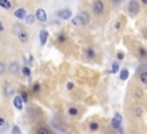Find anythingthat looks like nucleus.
Here are the masks:
<instances>
[{
  "label": "nucleus",
  "mask_w": 147,
  "mask_h": 134,
  "mask_svg": "<svg viewBox=\"0 0 147 134\" xmlns=\"http://www.w3.org/2000/svg\"><path fill=\"white\" fill-rule=\"evenodd\" d=\"M81 18H82V20H83V23H84V24L89 23V21H90V16H89V14H88L86 12H82V13H81Z\"/></svg>",
  "instance_id": "nucleus-13"
},
{
  "label": "nucleus",
  "mask_w": 147,
  "mask_h": 134,
  "mask_svg": "<svg viewBox=\"0 0 147 134\" xmlns=\"http://www.w3.org/2000/svg\"><path fill=\"white\" fill-rule=\"evenodd\" d=\"M19 62H16V61H13V62H11L9 64V71L12 72V73H17L19 72Z\"/></svg>",
  "instance_id": "nucleus-10"
},
{
  "label": "nucleus",
  "mask_w": 147,
  "mask_h": 134,
  "mask_svg": "<svg viewBox=\"0 0 147 134\" xmlns=\"http://www.w3.org/2000/svg\"><path fill=\"white\" fill-rule=\"evenodd\" d=\"M22 98H23L24 102H28V97H27V94H25V93L22 94Z\"/></svg>",
  "instance_id": "nucleus-29"
},
{
  "label": "nucleus",
  "mask_w": 147,
  "mask_h": 134,
  "mask_svg": "<svg viewBox=\"0 0 147 134\" xmlns=\"http://www.w3.org/2000/svg\"><path fill=\"white\" fill-rule=\"evenodd\" d=\"M69 114L72 116V117H75V116L78 114V110H77L76 108H70V109H69Z\"/></svg>",
  "instance_id": "nucleus-15"
},
{
  "label": "nucleus",
  "mask_w": 147,
  "mask_h": 134,
  "mask_svg": "<svg viewBox=\"0 0 147 134\" xmlns=\"http://www.w3.org/2000/svg\"><path fill=\"white\" fill-rule=\"evenodd\" d=\"M93 12L97 15H99V14H101L104 12V4H102V1H100V0L94 1V4H93Z\"/></svg>",
  "instance_id": "nucleus-2"
},
{
  "label": "nucleus",
  "mask_w": 147,
  "mask_h": 134,
  "mask_svg": "<svg viewBox=\"0 0 147 134\" xmlns=\"http://www.w3.org/2000/svg\"><path fill=\"white\" fill-rule=\"evenodd\" d=\"M14 132L15 134H20V129H17V127H14Z\"/></svg>",
  "instance_id": "nucleus-32"
},
{
  "label": "nucleus",
  "mask_w": 147,
  "mask_h": 134,
  "mask_svg": "<svg viewBox=\"0 0 147 134\" xmlns=\"http://www.w3.org/2000/svg\"><path fill=\"white\" fill-rule=\"evenodd\" d=\"M37 134H49V132H48V129H46V128H44V127H40V128L37 131Z\"/></svg>",
  "instance_id": "nucleus-20"
},
{
  "label": "nucleus",
  "mask_w": 147,
  "mask_h": 134,
  "mask_svg": "<svg viewBox=\"0 0 147 134\" xmlns=\"http://www.w3.org/2000/svg\"><path fill=\"white\" fill-rule=\"evenodd\" d=\"M5 125V119L3 117H0V126H4Z\"/></svg>",
  "instance_id": "nucleus-30"
},
{
  "label": "nucleus",
  "mask_w": 147,
  "mask_h": 134,
  "mask_svg": "<svg viewBox=\"0 0 147 134\" xmlns=\"http://www.w3.org/2000/svg\"><path fill=\"white\" fill-rule=\"evenodd\" d=\"M136 95H137V97H141V96L144 95V91H142L141 89H137V90H136Z\"/></svg>",
  "instance_id": "nucleus-26"
},
{
  "label": "nucleus",
  "mask_w": 147,
  "mask_h": 134,
  "mask_svg": "<svg viewBox=\"0 0 147 134\" xmlns=\"http://www.w3.org/2000/svg\"><path fill=\"white\" fill-rule=\"evenodd\" d=\"M71 23L74 24V26H80V24H84L83 23V20H82V18H81V15H77V16H75L72 19V21H71Z\"/></svg>",
  "instance_id": "nucleus-12"
},
{
  "label": "nucleus",
  "mask_w": 147,
  "mask_h": 134,
  "mask_svg": "<svg viewBox=\"0 0 147 134\" xmlns=\"http://www.w3.org/2000/svg\"><path fill=\"white\" fill-rule=\"evenodd\" d=\"M139 53H140L142 57H147V51H146L144 47H140V49H139Z\"/></svg>",
  "instance_id": "nucleus-24"
},
{
  "label": "nucleus",
  "mask_w": 147,
  "mask_h": 134,
  "mask_svg": "<svg viewBox=\"0 0 147 134\" xmlns=\"http://www.w3.org/2000/svg\"><path fill=\"white\" fill-rule=\"evenodd\" d=\"M121 122H122V117H121L120 113H116V114L114 116L113 120H112V126H113L114 128H120Z\"/></svg>",
  "instance_id": "nucleus-4"
},
{
  "label": "nucleus",
  "mask_w": 147,
  "mask_h": 134,
  "mask_svg": "<svg viewBox=\"0 0 147 134\" xmlns=\"http://www.w3.org/2000/svg\"><path fill=\"white\" fill-rule=\"evenodd\" d=\"M33 89H35V90H38V89H39V86H38V85H36V87H35Z\"/></svg>",
  "instance_id": "nucleus-36"
},
{
  "label": "nucleus",
  "mask_w": 147,
  "mask_h": 134,
  "mask_svg": "<svg viewBox=\"0 0 147 134\" xmlns=\"http://www.w3.org/2000/svg\"><path fill=\"white\" fill-rule=\"evenodd\" d=\"M4 30V26H3V23L0 22V31H3Z\"/></svg>",
  "instance_id": "nucleus-34"
},
{
  "label": "nucleus",
  "mask_w": 147,
  "mask_h": 134,
  "mask_svg": "<svg viewBox=\"0 0 147 134\" xmlns=\"http://www.w3.org/2000/svg\"><path fill=\"white\" fill-rule=\"evenodd\" d=\"M13 102H14V106H15L17 110H22V109H23V103H24V101H23L22 96H15Z\"/></svg>",
  "instance_id": "nucleus-5"
},
{
  "label": "nucleus",
  "mask_w": 147,
  "mask_h": 134,
  "mask_svg": "<svg viewBox=\"0 0 147 134\" xmlns=\"http://www.w3.org/2000/svg\"><path fill=\"white\" fill-rule=\"evenodd\" d=\"M39 38H40V43H41V45L46 44L47 38H48V32H47L46 30H41V31H40V34H39Z\"/></svg>",
  "instance_id": "nucleus-8"
},
{
  "label": "nucleus",
  "mask_w": 147,
  "mask_h": 134,
  "mask_svg": "<svg viewBox=\"0 0 147 134\" xmlns=\"http://www.w3.org/2000/svg\"><path fill=\"white\" fill-rule=\"evenodd\" d=\"M6 72V66L4 62H0V74H4Z\"/></svg>",
  "instance_id": "nucleus-22"
},
{
  "label": "nucleus",
  "mask_w": 147,
  "mask_h": 134,
  "mask_svg": "<svg viewBox=\"0 0 147 134\" xmlns=\"http://www.w3.org/2000/svg\"><path fill=\"white\" fill-rule=\"evenodd\" d=\"M136 116L137 117H141L142 116V109L141 108H137L136 109Z\"/></svg>",
  "instance_id": "nucleus-23"
},
{
  "label": "nucleus",
  "mask_w": 147,
  "mask_h": 134,
  "mask_svg": "<svg viewBox=\"0 0 147 134\" xmlns=\"http://www.w3.org/2000/svg\"><path fill=\"white\" fill-rule=\"evenodd\" d=\"M67 88H68L69 90H71V89H74V83H72V82H69V83L67 85Z\"/></svg>",
  "instance_id": "nucleus-28"
},
{
  "label": "nucleus",
  "mask_w": 147,
  "mask_h": 134,
  "mask_svg": "<svg viewBox=\"0 0 147 134\" xmlns=\"http://www.w3.org/2000/svg\"><path fill=\"white\" fill-rule=\"evenodd\" d=\"M57 15H59V18L62 19V20H68V19H70V16H71V12H70L69 9H61V11L57 12Z\"/></svg>",
  "instance_id": "nucleus-6"
},
{
  "label": "nucleus",
  "mask_w": 147,
  "mask_h": 134,
  "mask_svg": "<svg viewBox=\"0 0 147 134\" xmlns=\"http://www.w3.org/2000/svg\"><path fill=\"white\" fill-rule=\"evenodd\" d=\"M120 27H121V23H120V22H117V23H116V26H115V28H116V29H118Z\"/></svg>",
  "instance_id": "nucleus-33"
},
{
  "label": "nucleus",
  "mask_w": 147,
  "mask_h": 134,
  "mask_svg": "<svg viewBox=\"0 0 147 134\" xmlns=\"http://www.w3.org/2000/svg\"><path fill=\"white\" fill-rule=\"evenodd\" d=\"M128 9H129L131 15H137L138 14V12H139V4H138L137 0H131V1L129 3Z\"/></svg>",
  "instance_id": "nucleus-1"
},
{
  "label": "nucleus",
  "mask_w": 147,
  "mask_h": 134,
  "mask_svg": "<svg viewBox=\"0 0 147 134\" xmlns=\"http://www.w3.org/2000/svg\"><path fill=\"white\" fill-rule=\"evenodd\" d=\"M123 58H124V54H123L122 52H118V53H117V59H118V60H123Z\"/></svg>",
  "instance_id": "nucleus-27"
},
{
  "label": "nucleus",
  "mask_w": 147,
  "mask_h": 134,
  "mask_svg": "<svg viewBox=\"0 0 147 134\" xmlns=\"http://www.w3.org/2000/svg\"><path fill=\"white\" fill-rule=\"evenodd\" d=\"M0 6L6 8V9H11L12 8V4L9 0H0Z\"/></svg>",
  "instance_id": "nucleus-11"
},
{
  "label": "nucleus",
  "mask_w": 147,
  "mask_h": 134,
  "mask_svg": "<svg viewBox=\"0 0 147 134\" xmlns=\"http://www.w3.org/2000/svg\"><path fill=\"white\" fill-rule=\"evenodd\" d=\"M128 78H129V71H128V70H122V71H121V74H120V79L124 81V80H126Z\"/></svg>",
  "instance_id": "nucleus-14"
},
{
  "label": "nucleus",
  "mask_w": 147,
  "mask_h": 134,
  "mask_svg": "<svg viewBox=\"0 0 147 134\" xmlns=\"http://www.w3.org/2000/svg\"><path fill=\"white\" fill-rule=\"evenodd\" d=\"M118 70H120V66L117 65V64H113V66H112V73L113 74H115V73H117L118 72Z\"/></svg>",
  "instance_id": "nucleus-18"
},
{
  "label": "nucleus",
  "mask_w": 147,
  "mask_h": 134,
  "mask_svg": "<svg viewBox=\"0 0 147 134\" xmlns=\"http://www.w3.org/2000/svg\"><path fill=\"white\" fill-rule=\"evenodd\" d=\"M22 73H23L25 76H29V75L31 74V72H30V68H29V67H23V68H22Z\"/></svg>",
  "instance_id": "nucleus-19"
},
{
  "label": "nucleus",
  "mask_w": 147,
  "mask_h": 134,
  "mask_svg": "<svg viewBox=\"0 0 147 134\" xmlns=\"http://www.w3.org/2000/svg\"><path fill=\"white\" fill-rule=\"evenodd\" d=\"M36 16H37V20H38V21H40V22H46V21H47L46 12H45L43 8L37 9V12H36Z\"/></svg>",
  "instance_id": "nucleus-3"
},
{
  "label": "nucleus",
  "mask_w": 147,
  "mask_h": 134,
  "mask_svg": "<svg viewBox=\"0 0 147 134\" xmlns=\"http://www.w3.org/2000/svg\"><path fill=\"white\" fill-rule=\"evenodd\" d=\"M140 81H141L142 83L147 85V72H145V73H142V74L140 75Z\"/></svg>",
  "instance_id": "nucleus-17"
},
{
  "label": "nucleus",
  "mask_w": 147,
  "mask_h": 134,
  "mask_svg": "<svg viewBox=\"0 0 147 134\" xmlns=\"http://www.w3.org/2000/svg\"><path fill=\"white\" fill-rule=\"evenodd\" d=\"M17 36H19V39H20L22 43H27V42H28V39H29V35H28L24 30H22L21 32H19V34H17Z\"/></svg>",
  "instance_id": "nucleus-9"
},
{
  "label": "nucleus",
  "mask_w": 147,
  "mask_h": 134,
  "mask_svg": "<svg viewBox=\"0 0 147 134\" xmlns=\"http://www.w3.org/2000/svg\"><path fill=\"white\" fill-rule=\"evenodd\" d=\"M14 15H15V18H17L19 20H22V19H25V18H27V12H25L24 8H17V9H15Z\"/></svg>",
  "instance_id": "nucleus-7"
},
{
  "label": "nucleus",
  "mask_w": 147,
  "mask_h": 134,
  "mask_svg": "<svg viewBox=\"0 0 147 134\" xmlns=\"http://www.w3.org/2000/svg\"><path fill=\"white\" fill-rule=\"evenodd\" d=\"M86 54L89 58H94V51L92 49H88L86 50Z\"/></svg>",
  "instance_id": "nucleus-21"
},
{
  "label": "nucleus",
  "mask_w": 147,
  "mask_h": 134,
  "mask_svg": "<svg viewBox=\"0 0 147 134\" xmlns=\"http://www.w3.org/2000/svg\"><path fill=\"white\" fill-rule=\"evenodd\" d=\"M25 22H27L28 24H32V23L35 22V16H33V15H28V16L25 18Z\"/></svg>",
  "instance_id": "nucleus-16"
},
{
  "label": "nucleus",
  "mask_w": 147,
  "mask_h": 134,
  "mask_svg": "<svg viewBox=\"0 0 147 134\" xmlns=\"http://www.w3.org/2000/svg\"><path fill=\"white\" fill-rule=\"evenodd\" d=\"M141 3L145 4V5H147V0H141Z\"/></svg>",
  "instance_id": "nucleus-35"
},
{
  "label": "nucleus",
  "mask_w": 147,
  "mask_h": 134,
  "mask_svg": "<svg viewBox=\"0 0 147 134\" xmlns=\"http://www.w3.org/2000/svg\"><path fill=\"white\" fill-rule=\"evenodd\" d=\"M90 128H91L92 131H97V129H98V124H97V122H92V124L90 125Z\"/></svg>",
  "instance_id": "nucleus-25"
},
{
  "label": "nucleus",
  "mask_w": 147,
  "mask_h": 134,
  "mask_svg": "<svg viewBox=\"0 0 147 134\" xmlns=\"http://www.w3.org/2000/svg\"><path fill=\"white\" fill-rule=\"evenodd\" d=\"M64 39H65V38H64V36H62V35L59 37V41H60V42H64Z\"/></svg>",
  "instance_id": "nucleus-31"
}]
</instances>
